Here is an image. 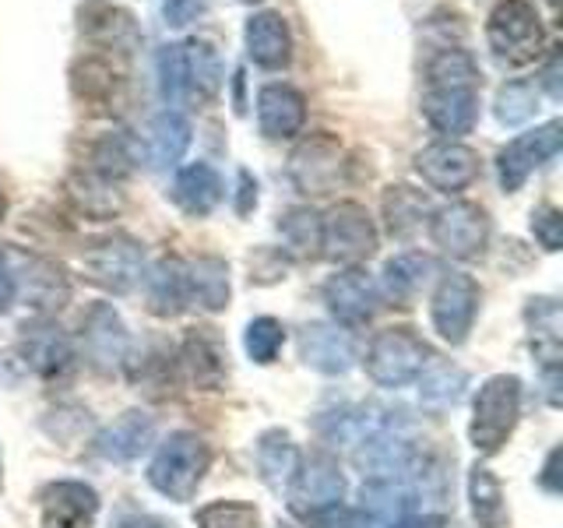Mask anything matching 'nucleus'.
<instances>
[{"mask_svg": "<svg viewBox=\"0 0 563 528\" xmlns=\"http://www.w3.org/2000/svg\"><path fill=\"white\" fill-rule=\"evenodd\" d=\"M257 123L264 138H296L307 123V96L286 81H272L257 92Z\"/></svg>", "mask_w": 563, "mask_h": 528, "instance_id": "obj_19", "label": "nucleus"}, {"mask_svg": "<svg viewBox=\"0 0 563 528\" xmlns=\"http://www.w3.org/2000/svg\"><path fill=\"white\" fill-rule=\"evenodd\" d=\"M8 264H11V275H14V289L22 293L32 307L57 310L67 304L70 282H67L60 264H53L46 257H35V254H14V251L8 254Z\"/></svg>", "mask_w": 563, "mask_h": 528, "instance_id": "obj_16", "label": "nucleus"}, {"mask_svg": "<svg viewBox=\"0 0 563 528\" xmlns=\"http://www.w3.org/2000/svg\"><path fill=\"white\" fill-rule=\"evenodd\" d=\"M243 4H261V0H243Z\"/></svg>", "mask_w": 563, "mask_h": 528, "instance_id": "obj_54", "label": "nucleus"}, {"mask_svg": "<svg viewBox=\"0 0 563 528\" xmlns=\"http://www.w3.org/2000/svg\"><path fill=\"white\" fill-rule=\"evenodd\" d=\"M278 233L282 243H286V254L299 257V261H317L324 246V222L321 211L313 208H289L286 216L278 219Z\"/></svg>", "mask_w": 563, "mask_h": 528, "instance_id": "obj_32", "label": "nucleus"}, {"mask_svg": "<svg viewBox=\"0 0 563 528\" xmlns=\"http://www.w3.org/2000/svg\"><path fill=\"white\" fill-rule=\"evenodd\" d=\"M96 515L99 493L78 480L49 483L40 497V528H92Z\"/></svg>", "mask_w": 563, "mask_h": 528, "instance_id": "obj_17", "label": "nucleus"}, {"mask_svg": "<svg viewBox=\"0 0 563 528\" xmlns=\"http://www.w3.org/2000/svg\"><path fill=\"white\" fill-rule=\"evenodd\" d=\"M22 356L40 377H64L75 366V349L67 334L49 321H32L22 328Z\"/></svg>", "mask_w": 563, "mask_h": 528, "instance_id": "obj_22", "label": "nucleus"}, {"mask_svg": "<svg viewBox=\"0 0 563 528\" xmlns=\"http://www.w3.org/2000/svg\"><path fill=\"white\" fill-rule=\"evenodd\" d=\"M120 528H166L158 518H148V515H137V518H128Z\"/></svg>", "mask_w": 563, "mask_h": 528, "instance_id": "obj_51", "label": "nucleus"}, {"mask_svg": "<svg viewBox=\"0 0 563 528\" xmlns=\"http://www.w3.org/2000/svg\"><path fill=\"white\" fill-rule=\"evenodd\" d=\"M222 78V57L216 46L205 40L180 43V92L187 106H205L216 99Z\"/></svg>", "mask_w": 563, "mask_h": 528, "instance_id": "obj_18", "label": "nucleus"}, {"mask_svg": "<svg viewBox=\"0 0 563 528\" xmlns=\"http://www.w3.org/2000/svg\"><path fill=\"white\" fill-rule=\"evenodd\" d=\"M180 356H184L190 381L205 387V392H216V387L225 381V352H222V342L208 328H198L187 334Z\"/></svg>", "mask_w": 563, "mask_h": 528, "instance_id": "obj_29", "label": "nucleus"}, {"mask_svg": "<svg viewBox=\"0 0 563 528\" xmlns=\"http://www.w3.org/2000/svg\"><path fill=\"white\" fill-rule=\"evenodd\" d=\"M486 43L504 67H525L542 57L545 25L532 0H500L489 11Z\"/></svg>", "mask_w": 563, "mask_h": 528, "instance_id": "obj_2", "label": "nucleus"}, {"mask_svg": "<svg viewBox=\"0 0 563 528\" xmlns=\"http://www.w3.org/2000/svg\"><path fill=\"white\" fill-rule=\"evenodd\" d=\"M205 11H208V0H166V8H163L166 25H173V29L198 22Z\"/></svg>", "mask_w": 563, "mask_h": 528, "instance_id": "obj_45", "label": "nucleus"}, {"mask_svg": "<svg viewBox=\"0 0 563 528\" xmlns=\"http://www.w3.org/2000/svg\"><path fill=\"white\" fill-rule=\"evenodd\" d=\"M521 416V381L515 374L489 377L472 402L468 440L479 454H497Z\"/></svg>", "mask_w": 563, "mask_h": 528, "instance_id": "obj_3", "label": "nucleus"}, {"mask_svg": "<svg viewBox=\"0 0 563 528\" xmlns=\"http://www.w3.org/2000/svg\"><path fill=\"white\" fill-rule=\"evenodd\" d=\"M433 272V261L422 257V254H398L384 264L380 282H377V296L387 299L395 307H409L412 296L422 289V282L430 278Z\"/></svg>", "mask_w": 563, "mask_h": 528, "instance_id": "obj_28", "label": "nucleus"}, {"mask_svg": "<svg viewBox=\"0 0 563 528\" xmlns=\"http://www.w3.org/2000/svg\"><path fill=\"white\" fill-rule=\"evenodd\" d=\"M4 211H8V198H4V190H0V219H4Z\"/></svg>", "mask_w": 563, "mask_h": 528, "instance_id": "obj_52", "label": "nucleus"}, {"mask_svg": "<svg viewBox=\"0 0 563 528\" xmlns=\"http://www.w3.org/2000/svg\"><path fill=\"white\" fill-rule=\"evenodd\" d=\"M416 173L440 194H462L479 180V152L462 141H433L416 155Z\"/></svg>", "mask_w": 563, "mask_h": 528, "instance_id": "obj_12", "label": "nucleus"}, {"mask_svg": "<svg viewBox=\"0 0 563 528\" xmlns=\"http://www.w3.org/2000/svg\"><path fill=\"white\" fill-rule=\"evenodd\" d=\"M198 528H261V510L246 501H216L194 515Z\"/></svg>", "mask_w": 563, "mask_h": 528, "instance_id": "obj_41", "label": "nucleus"}, {"mask_svg": "<svg viewBox=\"0 0 563 528\" xmlns=\"http://www.w3.org/2000/svg\"><path fill=\"white\" fill-rule=\"evenodd\" d=\"M307 521H310V528H374V521H369L360 507H345V504H334Z\"/></svg>", "mask_w": 563, "mask_h": 528, "instance_id": "obj_44", "label": "nucleus"}, {"mask_svg": "<svg viewBox=\"0 0 563 528\" xmlns=\"http://www.w3.org/2000/svg\"><path fill=\"white\" fill-rule=\"evenodd\" d=\"M81 32L106 46H131L137 40V25L128 11L110 8V4H92L81 11Z\"/></svg>", "mask_w": 563, "mask_h": 528, "instance_id": "obj_36", "label": "nucleus"}, {"mask_svg": "<svg viewBox=\"0 0 563 528\" xmlns=\"http://www.w3.org/2000/svg\"><path fill=\"white\" fill-rule=\"evenodd\" d=\"M152 440H155V419L141 409H131L120 419H113L110 427L96 437V451L106 458V462L128 465L152 448Z\"/></svg>", "mask_w": 563, "mask_h": 528, "instance_id": "obj_23", "label": "nucleus"}, {"mask_svg": "<svg viewBox=\"0 0 563 528\" xmlns=\"http://www.w3.org/2000/svg\"><path fill=\"white\" fill-rule=\"evenodd\" d=\"M430 216V201L422 198L419 190L412 187H387L384 194V219H387V229H391L395 237H409L422 226V219Z\"/></svg>", "mask_w": 563, "mask_h": 528, "instance_id": "obj_37", "label": "nucleus"}, {"mask_svg": "<svg viewBox=\"0 0 563 528\" xmlns=\"http://www.w3.org/2000/svg\"><path fill=\"white\" fill-rule=\"evenodd\" d=\"M208 465H211V451L205 440L190 430H176L158 444L148 465V483L173 504H187L205 483Z\"/></svg>", "mask_w": 563, "mask_h": 528, "instance_id": "obj_1", "label": "nucleus"}, {"mask_svg": "<svg viewBox=\"0 0 563 528\" xmlns=\"http://www.w3.org/2000/svg\"><path fill=\"white\" fill-rule=\"evenodd\" d=\"M18 299V289H14V275H11V264H8V254L0 251V314H8Z\"/></svg>", "mask_w": 563, "mask_h": 528, "instance_id": "obj_46", "label": "nucleus"}, {"mask_svg": "<svg viewBox=\"0 0 563 528\" xmlns=\"http://www.w3.org/2000/svg\"><path fill=\"white\" fill-rule=\"evenodd\" d=\"M299 462H303V458H299V448L292 444V437L286 430L261 433V440H257V472L272 490H286L292 483Z\"/></svg>", "mask_w": 563, "mask_h": 528, "instance_id": "obj_31", "label": "nucleus"}, {"mask_svg": "<svg viewBox=\"0 0 563 528\" xmlns=\"http://www.w3.org/2000/svg\"><path fill=\"white\" fill-rule=\"evenodd\" d=\"M560 145H563V123L560 120H550L536 131H525L515 141H507V145L497 152L500 187L507 194L521 190L528 176H532L536 169H542L560 152Z\"/></svg>", "mask_w": 563, "mask_h": 528, "instance_id": "obj_9", "label": "nucleus"}, {"mask_svg": "<svg viewBox=\"0 0 563 528\" xmlns=\"http://www.w3.org/2000/svg\"><path fill=\"white\" fill-rule=\"evenodd\" d=\"M360 510L374 521V528H387L412 515L416 490L405 480H366L360 490Z\"/></svg>", "mask_w": 563, "mask_h": 528, "instance_id": "obj_27", "label": "nucleus"}, {"mask_svg": "<svg viewBox=\"0 0 563 528\" xmlns=\"http://www.w3.org/2000/svg\"><path fill=\"white\" fill-rule=\"evenodd\" d=\"M145 299H148V310L155 317H176V314H184L187 304H190L187 261H180V257L155 261L152 272L145 275Z\"/></svg>", "mask_w": 563, "mask_h": 528, "instance_id": "obj_25", "label": "nucleus"}, {"mask_svg": "<svg viewBox=\"0 0 563 528\" xmlns=\"http://www.w3.org/2000/svg\"><path fill=\"white\" fill-rule=\"evenodd\" d=\"M479 314V286L465 272H451L437 282L433 299H430V321L433 331L451 345H462Z\"/></svg>", "mask_w": 563, "mask_h": 528, "instance_id": "obj_10", "label": "nucleus"}, {"mask_svg": "<svg viewBox=\"0 0 563 528\" xmlns=\"http://www.w3.org/2000/svg\"><path fill=\"white\" fill-rule=\"evenodd\" d=\"M190 148V120L180 110L155 113L145 131V158L152 169H173Z\"/></svg>", "mask_w": 563, "mask_h": 528, "instance_id": "obj_26", "label": "nucleus"}, {"mask_svg": "<svg viewBox=\"0 0 563 528\" xmlns=\"http://www.w3.org/2000/svg\"><path fill=\"white\" fill-rule=\"evenodd\" d=\"M324 304L342 328H363L374 321L380 304L377 282L363 268H342L324 282Z\"/></svg>", "mask_w": 563, "mask_h": 528, "instance_id": "obj_15", "label": "nucleus"}, {"mask_svg": "<svg viewBox=\"0 0 563 528\" xmlns=\"http://www.w3.org/2000/svg\"><path fill=\"white\" fill-rule=\"evenodd\" d=\"M345 152L339 145V138L331 134H310L307 141H299L292 158H289V176L296 190L310 194V198H321L345 184Z\"/></svg>", "mask_w": 563, "mask_h": 528, "instance_id": "obj_6", "label": "nucleus"}, {"mask_svg": "<svg viewBox=\"0 0 563 528\" xmlns=\"http://www.w3.org/2000/svg\"><path fill=\"white\" fill-rule=\"evenodd\" d=\"M257 205V180L246 169H240V201H236V211L240 216H246Z\"/></svg>", "mask_w": 563, "mask_h": 528, "instance_id": "obj_47", "label": "nucleus"}, {"mask_svg": "<svg viewBox=\"0 0 563 528\" xmlns=\"http://www.w3.org/2000/svg\"><path fill=\"white\" fill-rule=\"evenodd\" d=\"M387 528H444V518L440 515H409V518H401Z\"/></svg>", "mask_w": 563, "mask_h": 528, "instance_id": "obj_49", "label": "nucleus"}, {"mask_svg": "<svg viewBox=\"0 0 563 528\" xmlns=\"http://www.w3.org/2000/svg\"><path fill=\"white\" fill-rule=\"evenodd\" d=\"M0 490H4V462H0Z\"/></svg>", "mask_w": 563, "mask_h": 528, "instance_id": "obj_53", "label": "nucleus"}, {"mask_svg": "<svg viewBox=\"0 0 563 528\" xmlns=\"http://www.w3.org/2000/svg\"><path fill=\"white\" fill-rule=\"evenodd\" d=\"M433 360L430 345L412 334L409 328H384L374 334V342L366 349V377L380 387H405L412 384L422 366Z\"/></svg>", "mask_w": 563, "mask_h": 528, "instance_id": "obj_4", "label": "nucleus"}, {"mask_svg": "<svg viewBox=\"0 0 563 528\" xmlns=\"http://www.w3.org/2000/svg\"><path fill=\"white\" fill-rule=\"evenodd\" d=\"M321 222H324L321 257L356 268L360 261H366L377 251V226L360 201H339L328 216H321Z\"/></svg>", "mask_w": 563, "mask_h": 528, "instance_id": "obj_5", "label": "nucleus"}, {"mask_svg": "<svg viewBox=\"0 0 563 528\" xmlns=\"http://www.w3.org/2000/svg\"><path fill=\"white\" fill-rule=\"evenodd\" d=\"M81 352L102 374H110V370L123 366V360H128L131 334L113 304H96L81 317Z\"/></svg>", "mask_w": 563, "mask_h": 528, "instance_id": "obj_14", "label": "nucleus"}, {"mask_svg": "<svg viewBox=\"0 0 563 528\" xmlns=\"http://www.w3.org/2000/svg\"><path fill=\"white\" fill-rule=\"evenodd\" d=\"M246 57L264 70H282L292 61V32L278 11H257L243 29Z\"/></svg>", "mask_w": 563, "mask_h": 528, "instance_id": "obj_21", "label": "nucleus"}, {"mask_svg": "<svg viewBox=\"0 0 563 528\" xmlns=\"http://www.w3.org/2000/svg\"><path fill=\"white\" fill-rule=\"evenodd\" d=\"M187 289L190 299L205 310H222L229 304V264L216 254H205L187 264Z\"/></svg>", "mask_w": 563, "mask_h": 528, "instance_id": "obj_33", "label": "nucleus"}, {"mask_svg": "<svg viewBox=\"0 0 563 528\" xmlns=\"http://www.w3.org/2000/svg\"><path fill=\"white\" fill-rule=\"evenodd\" d=\"M468 501H472V515L479 528H507L504 490H500V480L486 465H475L468 472Z\"/></svg>", "mask_w": 563, "mask_h": 528, "instance_id": "obj_35", "label": "nucleus"}, {"mask_svg": "<svg viewBox=\"0 0 563 528\" xmlns=\"http://www.w3.org/2000/svg\"><path fill=\"white\" fill-rule=\"evenodd\" d=\"M289 493V510L299 518H313L321 510L342 504L345 497V472L339 462L328 454H313L307 462H299L292 483L286 486Z\"/></svg>", "mask_w": 563, "mask_h": 528, "instance_id": "obj_11", "label": "nucleus"}, {"mask_svg": "<svg viewBox=\"0 0 563 528\" xmlns=\"http://www.w3.org/2000/svg\"><path fill=\"white\" fill-rule=\"evenodd\" d=\"M416 381H419V402L427 405V409H437V413L462 402L465 387H468V374L462 366L437 363V360H430L427 366H422V374Z\"/></svg>", "mask_w": 563, "mask_h": 528, "instance_id": "obj_34", "label": "nucleus"}, {"mask_svg": "<svg viewBox=\"0 0 563 528\" xmlns=\"http://www.w3.org/2000/svg\"><path fill=\"white\" fill-rule=\"evenodd\" d=\"M525 321H528V342H532V352L545 363V370L556 366V360H560V342H563L560 304H556V299H550V296L528 299Z\"/></svg>", "mask_w": 563, "mask_h": 528, "instance_id": "obj_30", "label": "nucleus"}, {"mask_svg": "<svg viewBox=\"0 0 563 528\" xmlns=\"http://www.w3.org/2000/svg\"><path fill=\"white\" fill-rule=\"evenodd\" d=\"M539 99H542L539 81H525V78L507 81V85H500L493 113H497L504 128H521V123H528L539 113Z\"/></svg>", "mask_w": 563, "mask_h": 528, "instance_id": "obj_38", "label": "nucleus"}, {"mask_svg": "<svg viewBox=\"0 0 563 528\" xmlns=\"http://www.w3.org/2000/svg\"><path fill=\"white\" fill-rule=\"evenodd\" d=\"M542 85H545V92H550V99H560L563 96V88H560V53H553V57H550V67H545L539 88Z\"/></svg>", "mask_w": 563, "mask_h": 528, "instance_id": "obj_48", "label": "nucleus"}, {"mask_svg": "<svg viewBox=\"0 0 563 528\" xmlns=\"http://www.w3.org/2000/svg\"><path fill=\"white\" fill-rule=\"evenodd\" d=\"M479 85H427L422 92V117L444 138L457 141L479 123Z\"/></svg>", "mask_w": 563, "mask_h": 528, "instance_id": "obj_13", "label": "nucleus"}, {"mask_svg": "<svg viewBox=\"0 0 563 528\" xmlns=\"http://www.w3.org/2000/svg\"><path fill=\"white\" fill-rule=\"evenodd\" d=\"M430 240H433L437 251L448 254V257H457V261L479 257L486 251V240H489V219L479 205L451 201V205L433 211Z\"/></svg>", "mask_w": 563, "mask_h": 528, "instance_id": "obj_7", "label": "nucleus"}, {"mask_svg": "<svg viewBox=\"0 0 563 528\" xmlns=\"http://www.w3.org/2000/svg\"><path fill=\"white\" fill-rule=\"evenodd\" d=\"M299 356L310 370L324 377H342L356 363V345H352L349 331L331 324H310L299 334Z\"/></svg>", "mask_w": 563, "mask_h": 528, "instance_id": "obj_20", "label": "nucleus"}, {"mask_svg": "<svg viewBox=\"0 0 563 528\" xmlns=\"http://www.w3.org/2000/svg\"><path fill=\"white\" fill-rule=\"evenodd\" d=\"M113 85H117V70L106 64V61H99V57H92V61H81L78 67H75V88L81 96H88V99H96V96H110L113 92Z\"/></svg>", "mask_w": 563, "mask_h": 528, "instance_id": "obj_42", "label": "nucleus"}, {"mask_svg": "<svg viewBox=\"0 0 563 528\" xmlns=\"http://www.w3.org/2000/svg\"><path fill=\"white\" fill-rule=\"evenodd\" d=\"M222 194H225L222 176L216 166H208V163H190L176 173V180H173V201L190 219L211 216V211L219 208Z\"/></svg>", "mask_w": 563, "mask_h": 528, "instance_id": "obj_24", "label": "nucleus"}, {"mask_svg": "<svg viewBox=\"0 0 563 528\" xmlns=\"http://www.w3.org/2000/svg\"><path fill=\"white\" fill-rule=\"evenodd\" d=\"M282 345H286V328L275 317H254L243 331V349L257 366H268L278 360Z\"/></svg>", "mask_w": 563, "mask_h": 528, "instance_id": "obj_39", "label": "nucleus"}, {"mask_svg": "<svg viewBox=\"0 0 563 528\" xmlns=\"http://www.w3.org/2000/svg\"><path fill=\"white\" fill-rule=\"evenodd\" d=\"M556 458H560V451H550V458H545V469H542V483L550 493H556Z\"/></svg>", "mask_w": 563, "mask_h": 528, "instance_id": "obj_50", "label": "nucleus"}, {"mask_svg": "<svg viewBox=\"0 0 563 528\" xmlns=\"http://www.w3.org/2000/svg\"><path fill=\"white\" fill-rule=\"evenodd\" d=\"M427 85H479V67L465 50H440L427 67Z\"/></svg>", "mask_w": 563, "mask_h": 528, "instance_id": "obj_40", "label": "nucleus"}, {"mask_svg": "<svg viewBox=\"0 0 563 528\" xmlns=\"http://www.w3.org/2000/svg\"><path fill=\"white\" fill-rule=\"evenodd\" d=\"M532 237L542 243V251H560V243H563V216H560V208L553 205H542L532 211Z\"/></svg>", "mask_w": 563, "mask_h": 528, "instance_id": "obj_43", "label": "nucleus"}, {"mask_svg": "<svg viewBox=\"0 0 563 528\" xmlns=\"http://www.w3.org/2000/svg\"><path fill=\"white\" fill-rule=\"evenodd\" d=\"M85 272L96 286L128 296L145 278V251L131 237H106L85 251Z\"/></svg>", "mask_w": 563, "mask_h": 528, "instance_id": "obj_8", "label": "nucleus"}]
</instances>
